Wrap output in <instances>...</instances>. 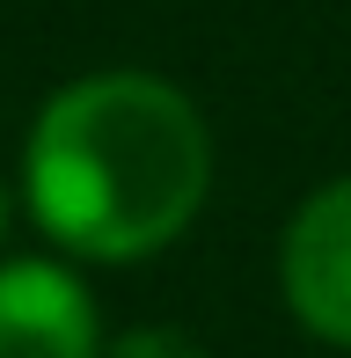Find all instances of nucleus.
<instances>
[{"label":"nucleus","mask_w":351,"mask_h":358,"mask_svg":"<svg viewBox=\"0 0 351 358\" xmlns=\"http://www.w3.org/2000/svg\"><path fill=\"white\" fill-rule=\"evenodd\" d=\"M213 198V124L147 66L52 88L22 139V205L66 264H147Z\"/></svg>","instance_id":"nucleus-1"},{"label":"nucleus","mask_w":351,"mask_h":358,"mask_svg":"<svg viewBox=\"0 0 351 358\" xmlns=\"http://www.w3.org/2000/svg\"><path fill=\"white\" fill-rule=\"evenodd\" d=\"M278 300L315 344L351 351V176H329L278 227Z\"/></svg>","instance_id":"nucleus-2"},{"label":"nucleus","mask_w":351,"mask_h":358,"mask_svg":"<svg viewBox=\"0 0 351 358\" xmlns=\"http://www.w3.org/2000/svg\"><path fill=\"white\" fill-rule=\"evenodd\" d=\"M103 307L66 256H0V358H103Z\"/></svg>","instance_id":"nucleus-3"},{"label":"nucleus","mask_w":351,"mask_h":358,"mask_svg":"<svg viewBox=\"0 0 351 358\" xmlns=\"http://www.w3.org/2000/svg\"><path fill=\"white\" fill-rule=\"evenodd\" d=\"M103 358H205V344L176 322H132V329L103 336Z\"/></svg>","instance_id":"nucleus-4"},{"label":"nucleus","mask_w":351,"mask_h":358,"mask_svg":"<svg viewBox=\"0 0 351 358\" xmlns=\"http://www.w3.org/2000/svg\"><path fill=\"white\" fill-rule=\"evenodd\" d=\"M8 213H15V205H8V190H0V241H8Z\"/></svg>","instance_id":"nucleus-5"}]
</instances>
